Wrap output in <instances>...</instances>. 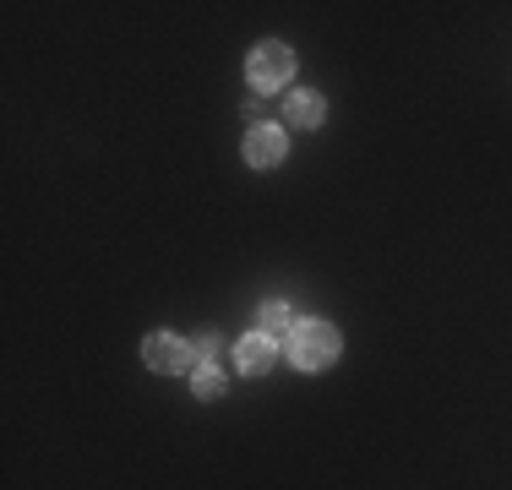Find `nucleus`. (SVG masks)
Masks as SVG:
<instances>
[{
  "mask_svg": "<svg viewBox=\"0 0 512 490\" xmlns=\"http://www.w3.org/2000/svg\"><path fill=\"white\" fill-rule=\"evenodd\" d=\"M322 115H327L322 93H295V98H289V104H284V120H289V126H300V131L322 126Z\"/></svg>",
  "mask_w": 512,
  "mask_h": 490,
  "instance_id": "nucleus-6",
  "label": "nucleus"
},
{
  "mask_svg": "<svg viewBox=\"0 0 512 490\" xmlns=\"http://www.w3.org/2000/svg\"><path fill=\"white\" fill-rule=\"evenodd\" d=\"M338 333L327 322H295V333H289V360L300 365V371H322V365L338 360Z\"/></svg>",
  "mask_w": 512,
  "mask_h": 490,
  "instance_id": "nucleus-1",
  "label": "nucleus"
},
{
  "mask_svg": "<svg viewBox=\"0 0 512 490\" xmlns=\"http://www.w3.org/2000/svg\"><path fill=\"white\" fill-rule=\"evenodd\" d=\"M202 360H213V333H202L191 343V365H197V371H202Z\"/></svg>",
  "mask_w": 512,
  "mask_h": 490,
  "instance_id": "nucleus-9",
  "label": "nucleus"
},
{
  "mask_svg": "<svg viewBox=\"0 0 512 490\" xmlns=\"http://www.w3.org/2000/svg\"><path fill=\"white\" fill-rule=\"evenodd\" d=\"M284 153H289L284 126H251V137H246V164H251V169H273V164H284Z\"/></svg>",
  "mask_w": 512,
  "mask_h": 490,
  "instance_id": "nucleus-3",
  "label": "nucleus"
},
{
  "mask_svg": "<svg viewBox=\"0 0 512 490\" xmlns=\"http://www.w3.org/2000/svg\"><path fill=\"white\" fill-rule=\"evenodd\" d=\"M273 338L267 333H251V338H240V349H235V360H240V371L246 376H262V371H273Z\"/></svg>",
  "mask_w": 512,
  "mask_h": 490,
  "instance_id": "nucleus-5",
  "label": "nucleus"
},
{
  "mask_svg": "<svg viewBox=\"0 0 512 490\" xmlns=\"http://www.w3.org/2000/svg\"><path fill=\"white\" fill-rule=\"evenodd\" d=\"M197 398H224V371H213V365H202L197 371Z\"/></svg>",
  "mask_w": 512,
  "mask_h": 490,
  "instance_id": "nucleus-8",
  "label": "nucleus"
},
{
  "mask_svg": "<svg viewBox=\"0 0 512 490\" xmlns=\"http://www.w3.org/2000/svg\"><path fill=\"white\" fill-rule=\"evenodd\" d=\"M262 333H267V338L295 333V316H289V305H284V300H267V305H262Z\"/></svg>",
  "mask_w": 512,
  "mask_h": 490,
  "instance_id": "nucleus-7",
  "label": "nucleus"
},
{
  "mask_svg": "<svg viewBox=\"0 0 512 490\" xmlns=\"http://www.w3.org/2000/svg\"><path fill=\"white\" fill-rule=\"evenodd\" d=\"M142 360H148L153 371H191V343H180L175 333H153L142 343Z\"/></svg>",
  "mask_w": 512,
  "mask_h": 490,
  "instance_id": "nucleus-4",
  "label": "nucleus"
},
{
  "mask_svg": "<svg viewBox=\"0 0 512 490\" xmlns=\"http://www.w3.org/2000/svg\"><path fill=\"white\" fill-rule=\"evenodd\" d=\"M246 77H251V88H256V93L284 88V82L295 77V49L278 44V39L256 44V49H251V60H246Z\"/></svg>",
  "mask_w": 512,
  "mask_h": 490,
  "instance_id": "nucleus-2",
  "label": "nucleus"
}]
</instances>
